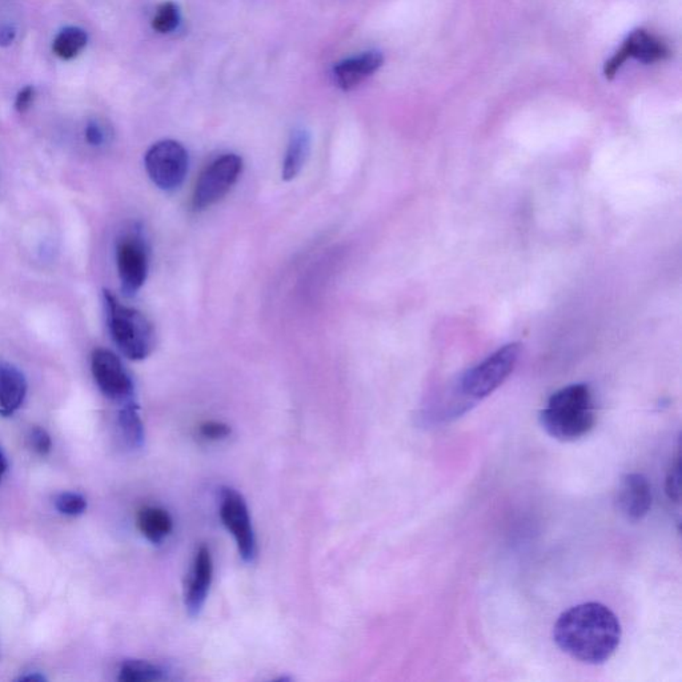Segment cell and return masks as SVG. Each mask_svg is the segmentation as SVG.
I'll return each instance as SVG.
<instances>
[{
	"label": "cell",
	"mask_w": 682,
	"mask_h": 682,
	"mask_svg": "<svg viewBox=\"0 0 682 682\" xmlns=\"http://www.w3.org/2000/svg\"><path fill=\"white\" fill-rule=\"evenodd\" d=\"M520 356V345L517 343L507 344L489 354L486 360L468 370L457 383V395L468 405L494 394L511 375L516 367Z\"/></svg>",
	"instance_id": "cell-4"
},
{
	"label": "cell",
	"mask_w": 682,
	"mask_h": 682,
	"mask_svg": "<svg viewBox=\"0 0 682 682\" xmlns=\"http://www.w3.org/2000/svg\"><path fill=\"white\" fill-rule=\"evenodd\" d=\"M104 302L108 329L121 353L135 362L147 359L155 345L153 324L139 311L121 304L110 291H104Z\"/></svg>",
	"instance_id": "cell-3"
},
{
	"label": "cell",
	"mask_w": 682,
	"mask_h": 682,
	"mask_svg": "<svg viewBox=\"0 0 682 682\" xmlns=\"http://www.w3.org/2000/svg\"><path fill=\"white\" fill-rule=\"evenodd\" d=\"M596 402L588 384H570L554 392L541 411L540 423L551 437L564 443L586 437L596 424Z\"/></svg>",
	"instance_id": "cell-2"
},
{
	"label": "cell",
	"mask_w": 682,
	"mask_h": 682,
	"mask_svg": "<svg viewBox=\"0 0 682 682\" xmlns=\"http://www.w3.org/2000/svg\"><path fill=\"white\" fill-rule=\"evenodd\" d=\"M137 527L148 541L161 544L172 532V517L163 508L146 507L137 514Z\"/></svg>",
	"instance_id": "cell-16"
},
{
	"label": "cell",
	"mask_w": 682,
	"mask_h": 682,
	"mask_svg": "<svg viewBox=\"0 0 682 682\" xmlns=\"http://www.w3.org/2000/svg\"><path fill=\"white\" fill-rule=\"evenodd\" d=\"M652 503L653 495L646 476L643 473H628L620 478L614 505L627 521H643L651 512Z\"/></svg>",
	"instance_id": "cell-10"
},
{
	"label": "cell",
	"mask_w": 682,
	"mask_h": 682,
	"mask_svg": "<svg viewBox=\"0 0 682 682\" xmlns=\"http://www.w3.org/2000/svg\"><path fill=\"white\" fill-rule=\"evenodd\" d=\"M116 262L121 291L126 296H134L145 286L148 275L147 247L139 235H127L119 240Z\"/></svg>",
	"instance_id": "cell-9"
},
{
	"label": "cell",
	"mask_w": 682,
	"mask_h": 682,
	"mask_svg": "<svg viewBox=\"0 0 682 682\" xmlns=\"http://www.w3.org/2000/svg\"><path fill=\"white\" fill-rule=\"evenodd\" d=\"M619 617L601 603L572 606L557 619L554 643L568 656L588 665L608 661L621 643Z\"/></svg>",
	"instance_id": "cell-1"
},
{
	"label": "cell",
	"mask_w": 682,
	"mask_h": 682,
	"mask_svg": "<svg viewBox=\"0 0 682 682\" xmlns=\"http://www.w3.org/2000/svg\"><path fill=\"white\" fill-rule=\"evenodd\" d=\"M5 470H7V460H5L4 454L0 451V478L4 475Z\"/></svg>",
	"instance_id": "cell-30"
},
{
	"label": "cell",
	"mask_w": 682,
	"mask_h": 682,
	"mask_svg": "<svg viewBox=\"0 0 682 682\" xmlns=\"http://www.w3.org/2000/svg\"><path fill=\"white\" fill-rule=\"evenodd\" d=\"M18 681H37V682H43L46 681L45 676L42 675H29V676H23V678H19Z\"/></svg>",
	"instance_id": "cell-29"
},
{
	"label": "cell",
	"mask_w": 682,
	"mask_h": 682,
	"mask_svg": "<svg viewBox=\"0 0 682 682\" xmlns=\"http://www.w3.org/2000/svg\"><path fill=\"white\" fill-rule=\"evenodd\" d=\"M179 21H180V12H179L178 5L175 3L167 2L159 5L153 21V27L161 34H169L179 26Z\"/></svg>",
	"instance_id": "cell-20"
},
{
	"label": "cell",
	"mask_w": 682,
	"mask_h": 682,
	"mask_svg": "<svg viewBox=\"0 0 682 682\" xmlns=\"http://www.w3.org/2000/svg\"><path fill=\"white\" fill-rule=\"evenodd\" d=\"M146 170L151 180L163 189L175 191L188 172V154L175 140H162L146 154Z\"/></svg>",
	"instance_id": "cell-6"
},
{
	"label": "cell",
	"mask_w": 682,
	"mask_h": 682,
	"mask_svg": "<svg viewBox=\"0 0 682 682\" xmlns=\"http://www.w3.org/2000/svg\"><path fill=\"white\" fill-rule=\"evenodd\" d=\"M56 510L67 516H78L86 511L85 497L78 494H62L55 500Z\"/></svg>",
	"instance_id": "cell-21"
},
{
	"label": "cell",
	"mask_w": 682,
	"mask_h": 682,
	"mask_svg": "<svg viewBox=\"0 0 682 682\" xmlns=\"http://www.w3.org/2000/svg\"><path fill=\"white\" fill-rule=\"evenodd\" d=\"M26 394L23 373L11 362L0 360V415H12L23 404Z\"/></svg>",
	"instance_id": "cell-13"
},
{
	"label": "cell",
	"mask_w": 682,
	"mask_h": 682,
	"mask_svg": "<svg viewBox=\"0 0 682 682\" xmlns=\"http://www.w3.org/2000/svg\"><path fill=\"white\" fill-rule=\"evenodd\" d=\"M16 32L12 26H3L0 29V46L7 47L15 39Z\"/></svg>",
	"instance_id": "cell-28"
},
{
	"label": "cell",
	"mask_w": 682,
	"mask_h": 682,
	"mask_svg": "<svg viewBox=\"0 0 682 682\" xmlns=\"http://www.w3.org/2000/svg\"><path fill=\"white\" fill-rule=\"evenodd\" d=\"M200 435L207 440H221L231 435V428L221 421H205L200 426Z\"/></svg>",
	"instance_id": "cell-22"
},
{
	"label": "cell",
	"mask_w": 682,
	"mask_h": 682,
	"mask_svg": "<svg viewBox=\"0 0 682 682\" xmlns=\"http://www.w3.org/2000/svg\"><path fill=\"white\" fill-rule=\"evenodd\" d=\"M166 678L167 673L163 668L142 660H127L119 673V681L123 682H155Z\"/></svg>",
	"instance_id": "cell-19"
},
{
	"label": "cell",
	"mask_w": 682,
	"mask_h": 682,
	"mask_svg": "<svg viewBox=\"0 0 682 682\" xmlns=\"http://www.w3.org/2000/svg\"><path fill=\"white\" fill-rule=\"evenodd\" d=\"M384 63L383 54L378 51H370V53L362 54V55L352 56L345 59L335 66L334 75L337 86L340 88L349 91L354 88L367 79L370 75L375 74Z\"/></svg>",
	"instance_id": "cell-12"
},
{
	"label": "cell",
	"mask_w": 682,
	"mask_h": 682,
	"mask_svg": "<svg viewBox=\"0 0 682 682\" xmlns=\"http://www.w3.org/2000/svg\"><path fill=\"white\" fill-rule=\"evenodd\" d=\"M119 427L127 445L131 448H142L145 444V426L139 415V407L134 399L123 403L119 411Z\"/></svg>",
	"instance_id": "cell-17"
},
{
	"label": "cell",
	"mask_w": 682,
	"mask_h": 682,
	"mask_svg": "<svg viewBox=\"0 0 682 682\" xmlns=\"http://www.w3.org/2000/svg\"><path fill=\"white\" fill-rule=\"evenodd\" d=\"M87 42H88V37L85 29L79 27H67L56 35L53 50L55 55L63 61H71L85 50Z\"/></svg>",
	"instance_id": "cell-18"
},
{
	"label": "cell",
	"mask_w": 682,
	"mask_h": 682,
	"mask_svg": "<svg viewBox=\"0 0 682 682\" xmlns=\"http://www.w3.org/2000/svg\"><path fill=\"white\" fill-rule=\"evenodd\" d=\"M91 370L97 387L105 396L121 403L134 397V383L123 362L113 352L104 348L95 349Z\"/></svg>",
	"instance_id": "cell-8"
},
{
	"label": "cell",
	"mask_w": 682,
	"mask_h": 682,
	"mask_svg": "<svg viewBox=\"0 0 682 682\" xmlns=\"http://www.w3.org/2000/svg\"><path fill=\"white\" fill-rule=\"evenodd\" d=\"M213 578V560L210 549L202 545L195 554L191 572L186 584L184 603L189 616H199L207 601Z\"/></svg>",
	"instance_id": "cell-11"
},
{
	"label": "cell",
	"mask_w": 682,
	"mask_h": 682,
	"mask_svg": "<svg viewBox=\"0 0 682 682\" xmlns=\"http://www.w3.org/2000/svg\"><path fill=\"white\" fill-rule=\"evenodd\" d=\"M243 161L235 154L220 156L210 164L197 179L192 196L195 211H204L220 202L239 180Z\"/></svg>",
	"instance_id": "cell-5"
},
{
	"label": "cell",
	"mask_w": 682,
	"mask_h": 682,
	"mask_svg": "<svg viewBox=\"0 0 682 682\" xmlns=\"http://www.w3.org/2000/svg\"><path fill=\"white\" fill-rule=\"evenodd\" d=\"M35 96V88L32 86H26L16 95L15 108L18 112H26L31 105Z\"/></svg>",
	"instance_id": "cell-26"
},
{
	"label": "cell",
	"mask_w": 682,
	"mask_h": 682,
	"mask_svg": "<svg viewBox=\"0 0 682 682\" xmlns=\"http://www.w3.org/2000/svg\"><path fill=\"white\" fill-rule=\"evenodd\" d=\"M629 53L628 48L622 45V47L614 54L613 58L611 61L606 62L605 67H603V74H605L606 79H613L616 77L617 71L621 69L622 64L629 59Z\"/></svg>",
	"instance_id": "cell-25"
},
{
	"label": "cell",
	"mask_w": 682,
	"mask_h": 682,
	"mask_svg": "<svg viewBox=\"0 0 682 682\" xmlns=\"http://www.w3.org/2000/svg\"><path fill=\"white\" fill-rule=\"evenodd\" d=\"M86 139L91 146H100L104 140L102 129L95 121L88 123L86 129Z\"/></svg>",
	"instance_id": "cell-27"
},
{
	"label": "cell",
	"mask_w": 682,
	"mask_h": 682,
	"mask_svg": "<svg viewBox=\"0 0 682 682\" xmlns=\"http://www.w3.org/2000/svg\"><path fill=\"white\" fill-rule=\"evenodd\" d=\"M311 153V135L307 129H296L292 132L283 162L281 176L284 180H294L304 169Z\"/></svg>",
	"instance_id": "cell-15"
},
{
	"label": "cell",
	"mask_w": 682,
	"mask_h": 682,
	"mask_svg": "<svg viewBox=\"0 0 682 682\" xmlns=\"http://www.w3.org/2000/svg\"><path fill=\"white\" fill-rule=\"evenodd\" d=\"M624 46L628 48L630 58L646 64L656 63L670 55L667 45L645 29L632 32L625 40Z\"/></svg>",
	"instance_id": "cell-14"
},
{
	"label": "cell",
	"mask_w": 682,
	"mask_h": 682,
	"mask_svg": "<svg viewBox=\"0 0 682 682\" xmlns=\"http://www.w3.org/2000/svg\"><path fill=\"white\" fill-rule=\"evenodd\" d=\"M29 441H31L34 451L39 454H47L51 451V446H53L50 435L45 429H42V428L32 429L31 435H29Z\"/></svg>",
	"instance_id": "cell-24"
},
{
	"label": "cell",
	"mask_w": 682,
	"mask_h": 682,
	"mask_svg": "<svg viewBox=\"0 0 682 682\" xmlns=\"http://www.w3.org/2000/svg\"><path fill=\"white\" fill-rule=\"evenodd\" d=\"M219 514H220L224 527L234 536L237 551H239L243 561H255L257 554L256 536L245 497L229 487L221 489Z\"/></svg>",
	"instance_id": "cell-7"
},
{
	"label": "cell",
	"mask_w": 682,
	"mask_h": 682,
	"mask_svg": "<svg viewBox=\"0 0 682 682\" xmlns=\"http://www.w3.org/2000/svg\"><path fill=\"white\" fill-rule=\"evenodd\" d=\"M667 494L673 502H680V454L676 457L675 465L668 476Z\"/></svg>",
	"instance_id": "cell-23"
}]
</instances>
